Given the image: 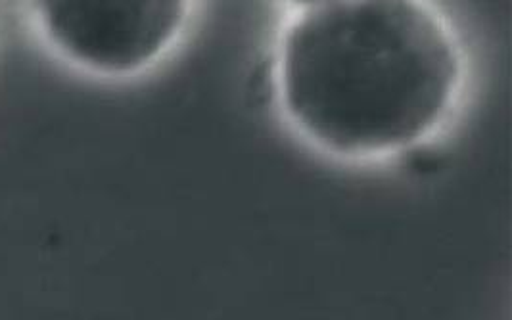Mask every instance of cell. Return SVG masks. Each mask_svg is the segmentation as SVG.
Instances as JSON below:
<instances>
[{"mask_svg": "<svg viewBox=\"0 0 512 320\" xmlns=\"http://www.w3.org/2000/svg\"><path fill=\"white\" fill-rule=\"evenodd\" d=\"M288 114L326 148L394 150L424 137L459 83V54L420 0H323L288 29Z\"/></svg>", "mask_w": 512, "mask_h": 320, "instance_id": "1", "label": "cell"}, {"mask_svg": "<svg viewBox=\"0 0 512 320\" xmlns=\"http://www.w3.org/2000/svg\"><path fill=\"white\" fill-rule=\"evenodd\" d=\"M188 0H37L48 37L87 68L125 73L171 43Z\"/></svg>", "mask_w": 512, "mask_h": 320, "instance_id": "2", "label": "cell"}, {"mask_svg": "<svg viewBox=\"0 0 512 320\" xmlns=\"http://www.w3.org/2000/svg\"><path fill=\"white\" fill-rule=\"evenodd\" d=\"M292 2H296V4H302V6H313V4H317V2H323V0H292Z\"/></svg>", "mask_w": 512, "mask_h": 320, "instance_id": "3", "label": "cell"}]
</instances>
